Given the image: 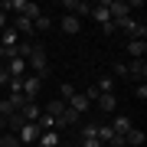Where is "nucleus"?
<instances>
[{"label":"nucleus","mask_w":147,"mask_h":147,"mask_svg":"<svg viewBox=\"0 0 147 147\" xmlns=\"http://www.w3.org/2000/svg\"><path fill=\"white\" fill-rule=\"evenodd\" d=\"M39 88H42V79H36V75H26V79H23V98L26 101H36Z\"/></svg>","instance_id":"nucleus-8"},{"label":"nucleus","mask_w":147,"mask_h":147,"mask_svg":"<svg viewBox=\"0 0 147 147\" xmlns=\"http://www.w3.org/2000/svg\"><path fill=\"white\" fill-rule=\"evenodd\" d=\"M62 10H69V16H92V3H85V0H62Z\"/></svg>","instance_id":"nucleus-3"},{"label":"nucleus","mask_w":147,"mask_h":147,"mask_svg":"<svg viewBox=\"0 0 147 147\" xmlns=\"http://www.w3.org/2000/svg\"><path fill=\"white\" fill-rule=\"evenodd\" d=\"M147 53V39H127V56L131 59H144Z\"/></svg>","instance_id":"nucleus-14"},{"label":"nucleus","mask_w":147,"mask_h":147,"mask_svg":"<svg viewBox=\"0 0 147 147\" xmlns=\"http://www.w3.org/2000/svg\"><path fill=\"white\" fill-rule=\"evenodd\" d=\"M134 98H137V101H144V98H147V82L134 85Z\"/></svg>","instance_id":"nucleus-28"},{"label":"nucleus","mask_w":147,"mask_h":147,"mask_svg":"<svg viewBox=\"0 0 147 147\" xmlns=\"http://www.w3.org/2000/svg\"><path fill=\"white\" fill-rule=\"evenodd\" d=\"M59 144H62V134L59 131H42L39 141H36V147H59Z\"/></svg>","instance_id":"nucleus-12"},{"label":"nucleus","mask_w":147,"mask_h":147,"mask_svg":"<svg viewBox=\"0 0 147 147\" xmlns=\"http://www.w3.org/2000/svg\"><path fill=\"white\" fill-rule=\"evenodd\" d=\"M39 124H23L20 127V131H16V137H20V147H33V144H36L39 141Z\"/></svg>","instance_id":"nucleus-5"},{"label":"nucleus","mask_w":147,"mask_h":147,"mask_svg":"<svg viewBox=\"0 0 147 147\" xmlns=\"http://www.w3.org/2000/svg\"><path fill=\"white\" fill-rule=\"evenodd\" d=\"M59 30H62L65 36H79V33H82V20H79V16L62 13V20H59Z\"/></svg>","instance_id":"nucleus-7"},{"label":"nucleus","mask_w":147,"mask_h":147,"mask_svg":"<svg viewBox=\"0 0 147 147\" xmlns=\"http://www.w3.org/2000/svg\"><path fill=\"white\" fill-rule=\"evenodd\" d=\"M79 147H105V144H101L98 137H82V144H79Z\"/></svg>","instance_id":"nucleus-29"},{"label":"nucleus","mask_w":147,"mask_h":147,"mask_svg":"<svg viewBox=\"0 0 147 147\" xmlns=\"http://www.w3.org/2000/svg\"><path fill=\"white\" fill-rule=\"evenodd\" d=\"M16 115H20L23 121H26V124H36V121H39V115H42V108L36 105V101H26V105H23L20 111H16Z\"/></svg>","instance_id":"nucleus-9"},{"label":"nucleus","mask_w":147,"mask_h":147,"mask_svg":"<svg viewBox=\"0 0 147 147\" xmlns=\"http://www.w3.org/2000/svg\"><path fill=\"white\" fill-rule=\"evenodd\" d=\"M108 13H111V20H124V16H131V3L127 0H108Z\"/></svg>","instance_id":"nucleus-6"},{"label":"nucleus","mask_w":147,"mask_h":147,"mask_svg":"<svg viewBox=\"0 0 147 147\" xmlns=\"http://www.w3.org/2000/svg\"><path fill=\"white\" fill-rule=\"evenodd\" d=\"M95 105H98L101 115H111V111L118 108V95H115V92H105V95H98V101H95Z\"/></svg>","instance_id":"nucleus-10"},{"label":"nucleus","mask_w":147,"mask_h":147,"mask_svg":"<svg viewBox=\"0 0 147 147\" xmlns=\"http://www.w3.org/2000/svg\"><path fill=\"white\" fill-rule=\"evenodd\" d=\"M115 30H118V33H127V36H134V30H137V16L131 13V16H124V20H118Z\"/></svg>","instance_id":"nucleus-16"},{"label":"nucleus","mask_w":147,"mask_h":147,"mask_svg":"<svg viewBox=\"0 0 147 147\" xmlns=\"http://www.w3.org/2000/svg\"><path fill=\"white\" fill-rule=\"evenodd\" d=\"M75 95V85H69V82H62V95H59V101H69Z\"/></svg>","instance_id":"nucleus-27"},{"label":"nucleus","mask_w":147,"mask_h":147,"mask_svg":"<svg viewBox=\"0 0 147 147\" xmlns=\"http://www.w3.org/2000/svg\"><path fill=\"white\" fill-rule=\"evenodd\" d=\"M82 95H85V98H88V101H98V95H101V92H98V88H95V85H92V88H88V92H82Z\"/></svg>","instance_id":"nucleus-31"},{"label":"nucleus","mask_w":147,"mask_h":147,"mask_svg":"<svg viewBox=\"0 0 147 147\" xmlns=\"http://www.w3.org/2000/svg\"><path fill=\"white\" fill-rule=\"evenodd\" d=\"M7 26H10V16H7V13H3V10H0V33H3V30H7Z\"/></svg>","instance_id":"nucleus-33"},{"label":"nucleus","mask_w":147,"mask_h":147,"mask_svg":"<svg viewBox=\"0 0 147 147\" xmlns=\"http://www.w3.org/2000/svg\"><path fill=\"white\" fill-rule=\"evenodd\" d=\"M65 105H69V108H72V111H79V115H85V111H88V105H92V101H88V98H85V95H82V92H75V95H72V98H69V101H65Z\"/></svg>","instance_id":"nucleus-13"},{"label":"nucleus","mask_w":147,"mask_h":147,"mask_svg":"<svg viewBox=\"0 0 147 147\" xmlns=\"http://www.w3.org/2000/svg\"><path fill=\"white\" fill-rule=\"evenodd\" d=\"M144 141H147V137H144L141 127H131V131L124 134V147H144Z\"/></svg>","instance_id":"nucleus-15"},{"label":"nucleus","mask_w":147,"mask_h":147,"mask_svg":"<svg viewBox=\"0 0 147 147\" xmlns=\"http://www.w3.org/2000/svg\"><path fill=\"white\" fill-rule=\"evenodd\" d=\"M131 127H134V124H131V118H124V115H118V118H115V124H111V131L124 137L127 131H131Z\"/></svg>","instance_id":"nucleus-17"},{"label":"nucleus","mask_w":147,"mask_h":147,"mask_svg":"<svg viewBox=\"0 0 147 147\" xmlns=\"http://www.w3.org/2000/svg\"><path fill=\"white\" fill-rule=\"evenodd\" d=\"M98 124H101V121H88V124H82V137H98Z\"/></svg>","instance_id":"nucleus-24"},{"label":"nucleus","mask_w":147,"mask_h":147,"mask_svg":"<svg viewBox=\"0 0 147 147\" xmlns=\"http://www.w3.org/2000/svg\"><path fill=\"white\" fill-rule=\"evenodd\" d=\"M95 88H98L101 95H105V92H115V79H111V75H101V79L95 82Z\"/></svg>","instance_id":"nucleus-20"},{"label":"nucleus","mask_w":147,"mask_h":147,"mask_svg":"<svg viewBox=\"0 0 147 147\" xmlns=\"http://www.w3.org/2000/svg\"><path fill=\"white\" fill-rule=\"evenodd\" d=\"M101 33H105V36H115V33H118V30H115V20H108V23H101Z\"/></svg>","instance_id":"nucleus-30"},{"label":"nucleus","mask_w":147,"mask_h":147,"mask_svg":"<svg viewBox=\"0 0 147 147\" xmlns=\"http://www.w3.org/2000/svg\"><path fill=\"white\" fill-rule=\"evenodd\" d=\"M62 108H65V101L53 98V101H49V105H46V115H49V118H59V115H62Z\"/></svg>","instance_id":"nucleus-21"},{"label":"nucleus","mask_w":147,"mask_h":147,"mask_svg":"<svg viewBox=\"0 0 147 147\" xmlns=\"http://www.w3.org/2000/svg\"><path fill=\"white\" fill-rule=\"evenodd\" d=\"M3 69H7V75H10V79H26V59H20V56H10L3 62Z\"/></svg>","instance_id":"nucleus-2"},{"label":"nucleus","mask_w":147,"mask_h":147,"mask_svg":"<svg viewBox=\"0 0 147 147\" xmlns=\"http://www.w3.org/2000/svg\"><path fill=\"white\" fill-rule=\"evenodd\" d=\"M115 75L118 79H127V62H115L111 65V79H115Z\"/></svg>","instance_id":"nucleus-25"},{"label":"nucleus","mask_w":147,"mask_h":147,"mask_svg":"<svg viewBox=\"0 0 147 147\" xmlns=\"http://www.w3.org/2000/svg\"><path fill=\"white\" fill-rule=\"evenodd\" d=\"M33 30H39V33H49V30H53V16H49V13H39L36 20H33Z\"/></svg>","instance_id":"nucleus-18"},{"label":"nucleus","mask_w":147,"mask_h":147,"mask_svg":"<svg viewBox=\"0 0 147 147\" xmlns=\"http://www.w3.org/2000/svg\"><path fill=\"white\" fill-rule=\"evenodd\" d=\"M26 69L36 79H46L49 75V56H46V46H42V42H33V49L26 56Z\"/></svg>","instance_id":"nucleus-1"},{"label":"nucleus","mask_w":147,"mask_h":147,"mask_svg":"<svg viewBox=\"0 0 147 147\" xmlns=\"http://www.w3.org/2000/svg\"><path fill=\"white\" fill-rule=\"evenodd\" d=\"M0 147H20V137H16L13 131H3L0 134Z\"/></svg>","instance_id":"nucleus-22"},{"label":"nucleus","mask_w":147,"mask_h":147,"mask_svg":"<svg viewBox=\"0 0 147 147\" xmlns=\"http://www.w3.org/2000/svg\"><path fill=\"white\" fill-rule=\"evenodd\" d=\"M92 20L98 23V26L111 20V13H108V0H101V3H92Z\"/></svg>","instance_id":"nucleus-11"},{"label":"nucleus","mask_w":147,"mask_h":147,"mask_svg":"<svg viewBox=\"0 0 147 147\" xmlns=\"http://www.w3.org/2000/svg\"><path fill=\"white\" fill-rule=\"evenodd\" d=\"M7 82H10V75H7V69H3V62H0V88H7Z\"/></svg>","instance_id":"nucleus-32"},{"label":"nucleus","mask_w":147,"mask_h":147,"mask_svg":"<svg viewBox=\"0 0 147 147\" xmlns=\"http://www.w3.org/2000/svg\"><path fill=\"white\" fill-rule=\"evenodd\" d=\"M39 131H56V118H49V115H39Z\"/></svg>","instance_id":"nucleus-23"},{"label":"nucleus","mask_w":147,"mask_h":147,"mask_svg":"<svg viewBox=\"0 0 147 147\" xmlns=\"http://www.w3.org/2000/svg\"><path fill=\"white\" fill-rule=\"evenodd\" d=\"M98 141L105 144V147L115 141V131H111V124H98Z\"/></svg>","instance_id":"nucleus-19"},{"label":"nucleus","mask_w":147,"mask_h":147,"mask_svg":"<svg viewBox=\"0 0 147 147\" xmlns=\"http://www.w3.org/2000/svg\"><path fill=\"white\" fill-rule=\"evenodd\" d=\"M7 101L13 105V111H20L23 105H26V98H23V95H7Z\"/></svg>","instance_id":"nucleus-26"},{"label":"nucleus","mask_w":147,"mask_h":147,"mask_svg":"<svg viewBox=\"0 0 147 147\" xmlns=\"http://www.w3.org/2000/svg\"><path fill=\"white\" fill-rule=\"evenodd\" d=\"M127 79H131L134 85L147 82V62L144 59H131V62H127Z\"/></svg>","instance_id":"nucleus-4"}]
</instances>
